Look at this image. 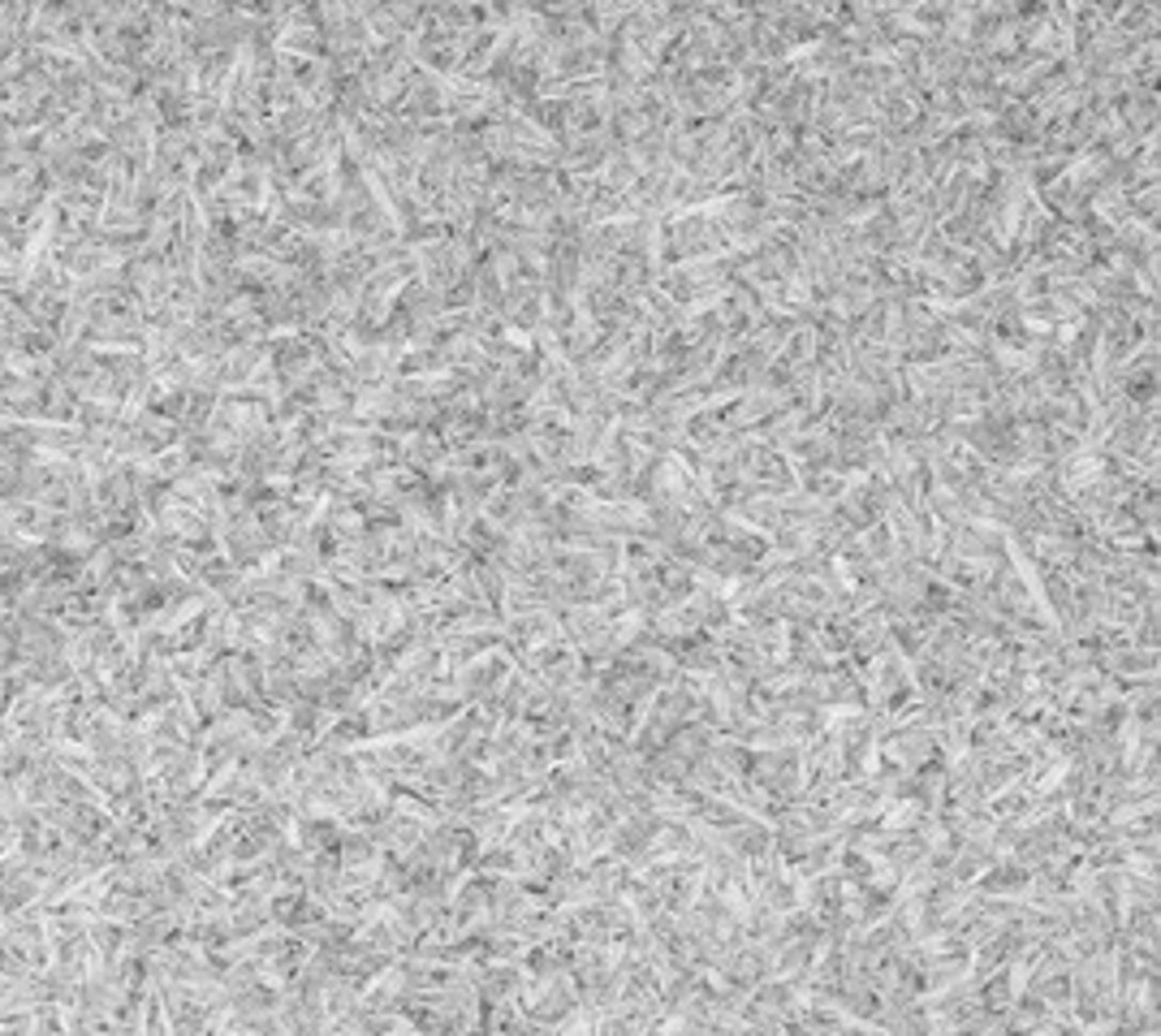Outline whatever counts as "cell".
Segmentation results:
<instances>
[{"label":"cell","instance_id":"cell-1","mask_svg":"<svg viewBox=\"0 0 1161 1036\" xmlns=\"http://www.w3.org/2000/svg\"><path fill=\"white\" fill-rule=\"evenodd\" d=\"M998 540H1002V548H1006V557H1011V567L1019 571L1023 592H1028V605L1040 613V626L1049 631V639H1067V631H1062V618H1057V609H1053V601H1049V592H1045V579H1040V571H1036V561H1032L1028 544L1019 540V531L1006 523V527L998 531Z\"/></svg>","mask_w":1161,"mask_h":1036},{"label":"cell","instance_id":"cell-2","mask_svg":"<svg viewBox=\"0 0 1161 1036\" xmlns=\"http://www.w3.org/2000/svg\"><path fill=\"white\" fill-rule=\"evenodd\" d=\"M1106 656H1110V662H1114V666H1123V662H1127V656H1140V648H1131V652H1118V648H1110ZM1123 674H1127V679H1135V683H1140V679H1144V683H1152V679H1157V670H1144V674H1140V666H1127Z\"/></svg>","mask_w":1161,"mask_h":1036}]
</instances>
